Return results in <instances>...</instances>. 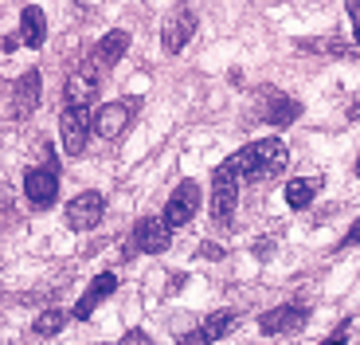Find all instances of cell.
I'll return each instance as SVG.
<instances>
[{
    "label": "cell",
    "instance_id": "cell-22",
    "mask_svg": "<svg viewBox=\"0 0 360 345\" xmlns=\"http://www.w3.org/2000/svg\"><path fill=\"white\" fill-rule=\"evenodd\" d=\"M349 330H352V322H341V326H337V330H333V334L325 337V341H321V345H341V341H349Z\"/></svg>",
    "mask_w": 360,
    "mask_h": 345
},
{
    "label": "cell",
    "instance_id": "cell-24",
    "mask_svg": "<svg viewBox=\"0 0 360 345\" xmlns=\"http://www.w3.org/2000/svg\"><path fill=\"white\" fill-rule=\"evenodd\" d=\"M356 244H360V216L352 220V227L345 232V239H341V247H356Z\"/></svg>",
    "mask_w": 360,
    "mask_h": 345
},
{
    "label": "cell",
    "instance_id": "cell-11",
    "mask_svg": "<svg viewBox=\"0 0 360 345\" xmlns=\"http://www.w3.org/2000/svg\"><path fill=\"white\" fill-rule=\"evenodd\" d=\"M196 24H200V20H196V12H192V8L172 12L169 24L161 27V47H165L169 55H180V51H184V44L196 36Z\"/></svg>",
    "mask_w": 360,
    "mask_h": 345
},
{
    "label": "cell",
    "instance_id": "cell-6",
    "mask_svg": "<svg viewBox=\"0 0 360 345\" xmlns=\"http://www.w3.org/2000/svg\"><path fill=\"white\" fill-rule=\"evenodd\" d=\"M200 204H204L200 184L196 181H180L176 189H172L169 204H165V224H169V227H184L200 212Z\"/></svg>",
    "mask_w": 360,
    "mask_h": 345
},
{
    "label": "cell",
    "instance_id": "cell-23",
    "mask_svg": "<svg viewBox=\"0 0 360 345\" xmlns=\"http://www.w3.org/2000/svg\"><path fill=\"white\" fill-rule=\"evenodd\" d=\"M196 255H200V259H224V247H219V244H200Z\"/></svg>",
    "mask_w": 360,
    "mask_h": 345
},
{
    "label": "cell",
    "instance_id": "cell-14",
    "mask_svg": "<svg viewBox=\"0 0 360 345\" xmlns=\"http://www.w3.org/2000/svg\"><path fill=\"white\" fill-rule=\"evenodd\" d=\"M114 291H117V275L114 271L94 275V279H90V287H86V294H82V302L75 306V318H90V314H94V306H98L102 299H110Z\"/></svg>",
    "mask_w": 360,
    "mask_h": 345
},
{
    "label": "cell",
    "instance_id": "cell-17",
    "mask_svg": "<svg viewBox=\"0 0 360 345\" xmlns=\"http://www.w3.org/2000/svg\"><path fill=\"white\" fill-rule=\"evenodd\" d=\"M317 192H321V177H294V181L286 184V204L294 212H302V208L314 204Z\"/></svg>",
    "mask_w": 360,
    "mask_h": 345
},
{
    "label": "cell",
    "instance_id": "cell-27",
    "mask_svg": "<svg viewBox=\"0 0 360 345\" xmlns=\"http://www.w3.org/2000/svg\"><path fill=\"white\" fill-rule=\"evenodd\" d=\"M137 341H149V334H141V330H134V334H126V337H122V345H137Z\"/></svg>",
    "mask_w": 360,
    "mask_h": 345
},
{
    "label": "cell",
    "instance_id": "cell-2",
    "mask_svg": "<svg viewBox=\"0 0 360 345\" xmlns=\"http://www.w3.org/2000/svg\"><path fill=\"white\" fill-rule=\"evenodd\" d=\"M235 208H239V169L227 157L216 172H212V220L216 227H227L235 220Z\"/></svg>",
    "mask_w": 360,
    "mask_h": 345
},
{
    "label": "cell",
    "instance_id": "cell-1",
    "mask_svg": "<svg viewBox=\"0 0 360 345\" xmlns=\"http://www.w3.org/2000/svg\"><path fill=\"white\" fill-rule=\"evenodd\" d=\"M286 161H290V153H286V142H282V137L251 142V146H243L231 157V165L239 169V177H247V181H270V177H278V172L286 169Z\"/></svg>",
    "mask_w": 360,
    "mask_h": 345
},
{
    "label": "cell",
    "instance_id": "cell-19",
    "mask_svg": "<svg viewBox=\"0 0 360 345\" xmlns=\"http://www.w3.org/2000/svg\"><path fill=\"white\" fill-rule=\"evenodd\" d=\"M235 326H239V314H235V310H216V314H207V318H204L207 341H219V337H227Z\"/></svg>",
    "mask_w": 360,
    "mask_h": 345
},
{
    "label": "cell",
    "instance_id": "cell-26",
    "mask_svg": "<svg viewBox=\"0 0 360 345\" xmlns=\"http://www.w3.org/2000/svg\"><path fill=\"white\" fill-rule=\"evenodd\" d=\"M200 341H207V334H204V326L196 330V334H184L180 337V345H200Z\"/></svg>",
    "mask_w": 360,
    "mask_h": 345
},
{
    "label": "cell",
    "instance_id": "cell-10",
    "mask_svg": "<svg viewBox=\"0 0 360 345\" xmlns=\"http://www.w3.org/2000/svg\"><path fill=\"white\" fill-rule=\"evenodd\" d=\"M259 114L270 122V126H290V122H297V114H302V102L286 99L282 91H274V87H262L259 91Z\"/></svg>",
    "mask_w": 360,
    "mask_h": 345
},
{
    "label": "cell",
    "instance_id": "cell-20",
    "mask_svg": "<svg viewBox=\"0 0 360 345\" xmlns=\"http://www.w3.org/2000/svg\"><path fill=\"white\" fill-rule=\"evenodd\" d=\"M63 322H67L63 310H47V314H39V318H36L32 334H36V337H55L59 330H63Z\"/></svg>",
    "mask_w": 360,
    "mask_h": 345
},
{
    "label": "cell",
    "instance_id": "cell-7",
    "mask_svg": "<svg viewBox=\"0 0 360 345\" xmlns=\"http://www.w3.org/2000/svg\"><path fill=\"white\" fill-rule=\"evenodd\" d=\"M102 75H106V67H98L94 59H90L86 67H79L75 75H67V82H63L67 106H90V102H94V94H98Z\"/></svg>",
    "mask_w": 360,
    "mask_h": 345
},
{
    "label": "cell",
    "instance_id": "cell-3",
    "mask_svg": "<svg viewBox=\"0 0 360 345\" xmlns=\"http://www.w3.org/2000/svg\"><path fill=\"white\" fill-rule=\"evenodd\" d=\"M137 118V102L134 99H117V102H102L94 114H90V126L102 142H117V137L126 134Z\"/></svg>",
    "mask_w": 360,
    "mask_h": 345
},
{
    "label": "cell",
    "instance_id": "cell-12",
    "mask_svg": "<svg viewBox=\"0 0 360 345\" xmlns=\"http://www.w3.org/2000/svg\"><path fill=\"white\" fill-rule=\"evenodd\" d=\"M24 196L32 200V208H47L59 196V172L55 169H27L24 172Z\"/></svg>",
    "mask_w": 360,
    "mask_h": 345
},
{
    "label": "cell",
    "instance_id": "cell-8",
    "mask_svg": "<svg viewBox=\"0 0 360 345\" xmlns=\"http://www.w3.org/2000/svg\"><path fill=\"white\" fill-rule=\"evenodd\" d=\"M102 216H106V200H102V192H79V196L67 200V224H71L75 232L98 227Z\"/></svg>",
    "mask_w": 360,
    "mask_h": 345
},
{
    "label": "cell",
    "instance_id": "cell-9",
    "mask_svg": "<svg viewBox=\"0 0 360 345\" xmlns=\"http://www.w3.org/2000/svg\"><path fill=\"white\" fill-rule=\"evenodd\" d=\"M169 232L172 227L165 224V216H141L134 224V247L141 255H161V251H169V244H172Z\"/></svg>",
    "mask_w": 360,
    "mask_h": 345
},
{
    "label": "cell",
    "instance_id": "cell-25",
    "mask_svg": "<svg viewBox=\"0 0 360 345\" xmlns=\"http://www.w3.org/2000/svg\"><path fill=\"white\" fill-rule=\"evenodd\" d=\"M270 255H274V244H270V239H259V244H255V259H270Z\"/></svg>",
    "mask_w": 360,
    "mask_h": 345
},
{
    "label": "cell",
    "instance_id": "cell-18",
    "mask_svg": "<svg viewBox=\"0 0 360 345\" xmlns=\"http://www.w3.org/2000/svg\"><path fill=\"white\" fill-rule=\"evenodd\" d=\"M297 51H306V55H337V59H352V47L345 44V39L337 36H314V39H297Z\"/></svg>",
    "mask_w": 360,
    "mask_h": 345
},
{
    "label": "cell",
    "instance_id": "cell-4",
    "mask_svg": "<svg viewBox=\"0 0 360 345\" xmlns=\"http://www.w3.org/2000/svg\"><path fill=\"white\" fill-rule=\"evenodd\" d=\"M90 110L86 106H67L59 114V142H63L67 157H82L86 153V137H90Z\"/></svg>",
    "mask_w": 360,
    "mask_h": 345
},
{
    "label": "cell",
    "instance_id": "cell-21",
    "mask_svg": "<svg viewBox=\"0 0 360 345\" xmlns=\"http://www.w3.org/2000/svg\"><path fill=\"white\" fill-rule=\"evenodd\" d=\"M345 12H349V20H352V39H356V47H360V0H345Z\"/></svg>",
    "mask_w": 360,
    "mask_h": 345
},
{
    "label": "cell",
    "instance_id": "cell-5",
    "mask_svg": "<svg viewBox=\"0 0 360 345\" xmlns=\"http://www.w3.org/2000/svg\"><path fill=\"white\" fill-rule=\"evenodd\" d=\"M309 322V310L297 306V302H282V306L266 310L259 318V330L262 337H286V334H297V330Z\"/></svg>",
    "mask_w": 360,
    "mask_h": 345
},
{
    "label": "cell",
    "instance_id": "cell-13",
    "mask_svg": "<svg viewBox=\"0 0 360 345\" xmlns=\"http://www.w3.org/2000/svg\"><path fill=\"white\" fill-rule=\"evenodd\" d=\"M39 91H44V82H39V71H24L12 87V114L16 118H32V110H39Z\"/></svg>",
    "mask_w": 360,
    "mask_h": 345
},
{
    "label": "cell",
    "instance_id": "cell-28",
    "mask_svg": "<svg viewBox=\"0 0 360 345\" xmlns=\"http://www.w3.org/2000/svg\"><path fill=\"white\" fill-rule=\"evenodd\" d=\"M356 177H360V157H356Z\"/></svg>",
    "mask_w": 360,
    "mask_h": 345
},
{
    "label": "cell",
    "instance_id": "cell-15",
    "mask_svg": "<svg viewBox=\"0 0 360 345\" xmlns=\"http://www.w3.org/2000/svg\"><path fill=\"white\" fill-rule=\"evenodd\" d=\"M126 47H129V32L114 27V32H106V36H102L98 44H94V55H90V59L110 71V67H114L117 59H122V55H126Z\"/></svg>",
    "mask_w": 360,
    "mask_h": 345
},
{
    "label": "cell",
    "instance_id": "cell-16",
    "mask_svg": "<svg viewBox=\"0 0 360 345\" xmlns=\"http://www.w3.org/2000/svg\"><path fill=\"white\" fill-rule=\"evenodd\" d=\"M44 39H47V16H44V8L27 4V8L20 12V44H24V47H44Z\"/></svg>",
    "mask_w": 360,
    "mask_h": 345
}]
</instances>
